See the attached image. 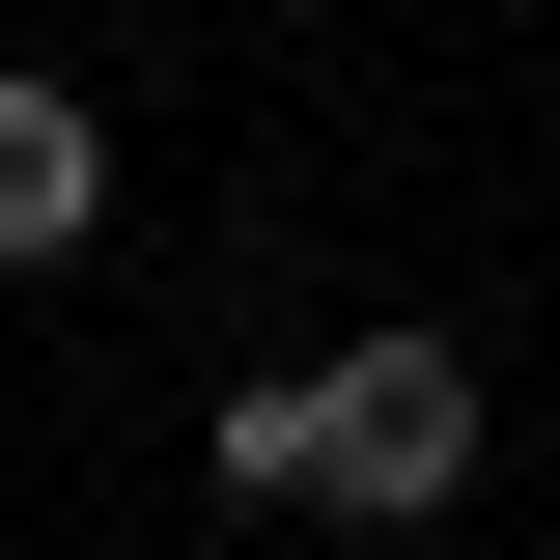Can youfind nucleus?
<instances>
[{
  "instance_id": "1",
  "label": "nucleus",
  "mask_w": 560,
  "mask_h": 560,
  "mask_svg": "<svg viewBox=\"0 0 560 560\" xmlns=\"http://www.w3.org/2000/svg\"><path fill=\"white\" fill-rule=\"evenodd\" d=\"M308 504H364V533L477 504V364H448V337H364V364H308Z\"/></svg>"
},
{
  "instance_id": "2",
  "label": "nucleus",
  "mask_w": 560,
  "mask_h": 560,
  "mask_svg": "<svg viewBox=\"0 0 560 560\" xmlns=\"http://www.w3.org/2000/svg\"><path fill=\"white\" fill-rule=\"evenodd\" d=\"M84 224H113V140H84V84H28V57H0V280H57Z\"/></svg>"
},
{
  "instance_id": "3",
  "label": "nucleus",
  "mask_w": 560,
  "mask_h": 560,
  "mask_svg": "<svg viewBox=\"0 0 560 560\" xmlns=\"http://www.w3.org/2000/svg\"><path fill=\"white\" fill-rule=\"evenodd\" d=\"M197 477H224V504H308V364H253V393L197 420Z\"/></svg>"
}]
</instances>
